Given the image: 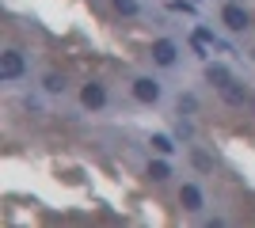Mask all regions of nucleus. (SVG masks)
<instances>
[{
  "label": "nucleus",
  "mask_w": 255,
  "mask_h": 228,
  "mask_svg": "<svg viewBox=\"0 0 255 228\" xmlns=\"http://www.w3.org/2000/svg\"><path fill=\"white\" fill-rule=\"evenodd\" d=\"M23 76V54L19 50H4L0 54V80H15Z\"/></svg>",
  "instance_id": "1"
},
{
  "label": "nucleus",
  "mask_w": 255,
  "mask_h": 228,
  "mask_svg": "<svg viewBox=\"0 0 255 228\" xmlns=\"http://www.w3.org/2000/svg\"><path fill=\"white\" fill-rule=\"evenodd\" d=\"M133 95H137L141 103H156L160 99V84L149 80V76H141V80H133Z\"/></svg>",
  "instance_id": "2"
},
{
  "label": "nucleus",
  "mask_w": 255,
  "mask_h": 228,
  "mask_svg": "<svg viewBox=\"0 0 255 228\" xmlns=\"http://www.w3.org/2000/svg\"><path fill=\"white\" fill-rule=\"evenodd\" d=\"M80 103H84L88 110H99L107 103V91H103V84H84V91H80Z\"/></svg>",
  "instance_id": "3"
},
{
  "label": "nucleus",
  "mask_w": 255,
  "mask_h": 228,
  "mask_svg": "<svg viewBox=\"0 0 255 228\" xmlns=\"http://www.w3.org/2000/svg\"><path fill=\"white\" fill-rule=\"evenodd\" d=\"M221 19H225V27H229V31H244V27H248V11L236 8V4H229V8L221 11Z\"/></svg>",
  "instance_id": "4"
},
{
  "label": "nucleus",
  "mask_w": 255,
  "mask_h": 228,
  "mask_svg": "<svg viewBox=\"0 0 255 228\" xmlns=\"http://www.w3.org/2000/svg\"><path fill=\"white\" fill-rule=\"evenodd\" d=\"M179 202H183V209H202V190H198V186L194 183H183V190H179Z\"/></svg>",
  "instance_id": "5"
},
{
  "label": "nucleus",
  "mask_w": 255,
  "mask_h": 228,
  "mask_svg": "<svg viewBox=\"0 0 255 228\" xmlns=\"http://www.w3.org/2000/svg\"><path fill=\"white\" fill-rule=\"evenodd\" d=\"M152 57H156L160 65H171V61H175V46H171L168 38H160V42L152 46Z\"/></svg>",
  "instance_id": "6"
},
{
  "label": "nucleus",
  "mask_w": 255,
  "mask_h": 228,
  "mask_svg": "<svg viewBox=\"0 0 255 228\" xmlns=\"http://www.w3.org/2000/svg\"><path fill=\"white\" fill-rule=\"evenodd\" d=\"M206 76H210V84H217V87L233 84V76H229V69H221V65H210V69H206Z\"/></svg>",
  "instance_id": "7"
},
{
  "label": "nucleus",
  "mask_w": 255,
  "mask_h": 228,
  "mask_svg": "<svg viewBox=\"0 0 255 228\" xmlns=\"http://www.w3.org/2000/svg\"><path fill=\"white\" fill-rule=\"evenodd\" d=\"M221 91H225V99H229V103H244V99H248V91H244V87H236V84H225Z\"/></svg>",
  "instance_id": "8"
},
{
  "label": "nucleus",
  "mask_w": 255,
  "mask_h": 228,
  "mask_svg": "<svg viewBox=\"0 0 255 228\" xmlns=\"http://www.w3.org/2000/svg\"><path fill=\"white\" fill-rule=\"evenodd\" d=\"M149 175H152V179H156V183H164V179H168V163H164V160H156V163H149Z\"/></svg>",
  "instance_id": "9"
},
{
  "label": "nucleus",
  "mask_w": 255,
  "mask_h": 228,
  "mask_svg": "<svg viewBox=\"0 0 255 228\" xmlns=\"http://www.w3.org/2000/svg\"><path fill=\"white\" fill-rule=\"evenodd\" d=\"M61 87H65V76H57V73L46 76V91H61Z\"/></svg>",
  "instance_id": "10"
},
{
  "label": "nucleus",
  "mask_w": 255,
  "mask_h": 228,
  "mask_svg": "<svg viewBox=\"0 0 255 228\" xmlns=\"http://www.w3.org/2000/svg\"><path fill=\"white\" fill-rule=\"evenodd\" d=\"M115 8L122 11V15H133V11H137V0H115Z\"/></svg>",
  "instance_id": "11"
},
{
  "label": "nucleus",
  "mask_w": 255,
  "mask_h": 228,
  "mask_svg": "<svg viewBox=\"0 0 255 228\" xmlns=\"http://www.w3.org/2000/svg\"><path fill=\"white\" fill-rule=\"evenodd\" d=\"M191 160H194V167H202V171H210V167H213V160L206 156V152H194Z\"/></svg>",
  "instance_id": "12"
},
{
  "label": "nucleus",
  "mask_w": 255,
  "mask_h": 228,
  "mask_svg": "<svg viewBox=\"0 0 255 228\" xmlns=\"http://www.w3.org/2000/svg\"><path fill=\"white\" fill-rule=\"evenodd\" d=\"M152 149H156V152H164V156H168V152L175 149V145H171L168 137H152Z\"/></svg>",
  "instance_id": "13"
}]
</instances>
